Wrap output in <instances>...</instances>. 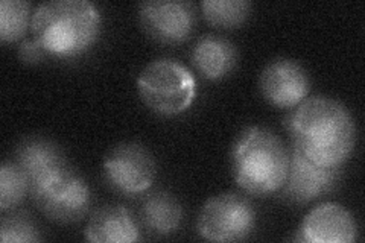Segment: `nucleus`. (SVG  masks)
Wrapping results in <instances>:
<instances>
[{
  "label": "nucleus",
  "instance_id": "20e7f679",
  "mask_svg": "<svg viewBox=\"0 0 365 243\" xmlns=\"http://www.w3.org/2000/svg\"><path fill=\"white\" fill-rule=\"evenodd\" d=\"M137 91L148 108L160 115L186 111L197 96V83L187 67L170 58L154 60L137 78Z\"/></svg>",
  "mask_w": 365,
  "mask_h": 243
},
{
  "label": "nucleus",
  "instance_id": "9b49d317",
  "mask_svg": "<svg viewBox=\"0 0 365 243\" xmlns=\"http://www.w3.org/2000/svg\"><path fill=\"white\" fill-rule=\"evenodd\" d=\"M358 239V224L346 207L326 202L304 216L297 240L307 243H351Z\"/></svg>",
  "mask_w": 365,
  "mask_h": 243
},
{
  "label": "nucleus",
  "instance_id": "f3484780",
  "mask_svg": "<svg viewBox=\"0 0 365 243\" xmlns=\"http://www.w3.org/2000/svg\"><path fill=\"white\" fill-rule=\"evenodd\" d=\"M31 4L26 0H2L0 2V40L14 43L25 37L31 26Z\"/></svg>",
  "mask_w": 365,
  "mask_h": 243
},
{
  "label": "nucleus",
  "instance_id": "ddd939ff",
  "mask_svg": "<svg viewBox=\"0 0 365 243\" xmlns=\"http://www.w3.org/2000/svg\"><path fill=\"white\" fill-rule=\"evenodd\" d=\"M86 239L98 243H131L140 240V233L127 208L104 205L91 214L86 227Z\"/></svg>",
  "mask_w": 365,
  "mask_h": 243
},
{
  "label": "nucleus",
  "instance_id": "0eeeda50",
  "mask_svg": "<svg viewBox=\"0 0 365 243\" xmlns=\"http://www.w3.org/2000/svg\"><path fill=\"white\" fill-rule=\"evenodd\" d=\"M155 172L154 157L143 145L135 142L116 145L104 160V175L110 187L127 196L150 189Z\"/></svg>",
  "mask_w": 365,
  "mask_h": 243
},
{
  "label": "nucleus",
  "instance_id": "f03ea898",
  "mask_svg": "<svg viewBox=\"0 0 365 243\" xmlns=\"http://www.w3.org/2000/svg\"><path fill=\"white\" fill-rule=\"evenodd\" d=\"M102 17L88 0H51L32 13V36L55 58H75L88 51L99 37Z\"/></svg>",
  "mask_w": 365,
  "mask_h": 243
},
{
  "label": "nucleus",
  "instance_id": "7ed1b4c3",
  "mask_svg": "<svg viewBox=\"0 0 365 243\" xmlns=\"http://www.w3.org/2000/svg\"><path fill=\"white\" fill-rule=\"evenodd\" d=\"M289 169V149L280 137L262 126H250L232 150L235 181L245 193L268 196L282 189Z\"/></svg>",
  "mask_w": 365,
  "mask_h": 243
},
{
  "label": "nucleus",
  "instance_id": "dca6fc26",
  "mask_svg": "<svg viewBox=\"0 0 365 243\" xmlns=\"http://www.w3.org/2000/svg\"><path fill=\"white\" fill-rule=\"evenodd\" d=\"M253 4L248 0H202L201 9L204 19L212 26L235 29L242 26L251 14Z\"/></svg>",
  "mask_w": 365,
  "mask_h": 243
},
{
  "label": "nucleus",
  "instance_id": "f8f14e48",
  "mask_svg": "<svg viewBox=\"0 0 365 243\" xmlns=\"http://www.w3.org/2000/svg\"><path fill=\"white\" fill-rule=\"evenodd\" d=\"M16 163L28 180L29 195L71 167L61 146L44 137H28L16 150Z\"/></svg>",
  "mask_w": 365,
  "mask_h": 243
},
{
  "label": "nucleus",
  "instance_id": "39448f33",
  "mask_svg": "<svg viewBox=\"0 0 365 243\" xmlns=\"http://www.w3.org/2000/svg\"><path fill=\"white\" fill-rule=\"evenodd\" d=\"M256 210L245 196L225 192L205 201L198 216V233L210 242H239L253 233Z\"/></svg>",
  "mask_w": 365,
  "mask_h": 243
},
{
  "label": "nucleus",
  "instance_id": "9d476101",
  "mask_svg": "<svg viewBox=\"0 0 365 243\" xmlns=\"http://www.w3.org/2000/svg\"><path fill=\"white\" fill-rule=\"evenodd\" d=\"M341 167H319L299 150H289V169L282 186L283 198L291 204H307L332 192L339 181Z\"/></svg>",
  "mask_w": 365,
  "mask_h": 243
},
{
  "label": "nucleus",
  "instance_id": "f257e3e1",
  "mask_svg": "<svg viewBox=\"0 0 365 243\" xmlns=\"http://www.w3.org/2000/svg\"><path fill=\"white\" fill-rule=\"evenodd\" d=\"M292 148L319 167H342L356 143V125L344 103L329 96L306 98L287 118Z\"/></svg>",
  "mask_w": 365,
  "mask_h": 243
},
{
  "label": "nucleus",
  "instance_id": "2eb2a0df",
  "mask_svg": "<svg viewBox=\"0 0 365 243\" xmlns=\"http://www.w3.org/2000/svg\"><path fill=\"white\" fill-rule=\"evenodd\" d=\"M181 221V204L169 192L160 190L148 195L140 205V222L151 234H173L180 228Z\"/></svg>",
  "mask_w": 365,
  "mask_h": 243
},
{
  "label": "nucleus",
  "instance_id": "6e6552de",
  "mask_svg": "<svg viewBox=\"0 0 365 243\" xmlns=\"http://www.w3.org/2000/svg\"><path fill=\"white\" fill-rule=\"evenodd\" d=\"M146 36L163 44L186 41L195 28V6L186 0H148L139 6Z\"/></svg>",
  "mask_w": 365,
  "mask_h": 243
},
{
  "label": "nucleus",
  "instance_id": "aec40b11",
  "mask_svg": "<svg viewBox=\"0 0 365 243\" xmlns=\"http://www.w3.org/2000/svg\"><path fill=\"white\" fill-rule=\"evenodd\" d=\"M48 56V52L36 38L23 40L19 46V58L25 64H38Z\"/></svg>",
  "mask_w": 365,
  "mask_h": 243
},
{
  "label": "nucleus",
  "instance_id": "6ab92c4d",
  "mask_svg": "<svg viewBox=\"0 0 365 243\" xmlns=\"http://www.w3.org/2000/svg\"><path fill=\"white\" fill-rule=\"evenodd\" d=\"M0 239L4 243H29L41 240V231L32 217L21 212H5L0 224Z\"/></svg>",
  "mask_w": 365,
  "mask_h": 243
},
{
  "label": "nucleus",
  "instance_id": "4468645a",
  "mask_svg": "<svg viewBox=\"0 0 365 243\" xmlns=\"http://www.w3.org/2000/svg\"><path fill=\"white\" fill-rule=\"evenodd\" d=\"M190 60L197 72L210 81L230 75L237 64L236 46L220 36H204L193 46Z\"/></svg>",
  "mask_w": 365,
  "mask_h": 243
},
{
  "label": "nucleus",
  "instance_id": "a211bd4d",
  "mask_svg": "<svg viewBox=\"0 0 365 243\" xmlns=\"http://www.w3.org/2000/svg\"><path fill=\"white\" fill-rule=\"evenodd\" d=\"M29 193L28 180L16 161H5L0 167V210L11 212Z\"/></svg>",
  "mask_w": 365,
  "mask_h": 243
},
{
  "label": "nucleus",
  "instance_id": "423d86ee",
  "mask_svg": "<svg viewBox=\"0 0 365 243\" xmlns=\"http://www.w3.org/2000/svg\"><path fill=\"white\" fill-rule=\"evenodd\" d=\"M40 212L56 224L79 222L90 210L88 184L71 166L31 195Z\"/></svg>",
  "mask_w": 365,
  "mask_h": 243
},
{
  "label": "nucleus",
  "instance_id": "1a4fd4ad",
  "mask_svg": "<svg viewBox=\"0 0 365 243\" xmlns=\"http://www.w3.org/2000/svg\"><path fill=\"white\" fill-rule=\"evenodd\" d=\"M259 88L272 107L294 108L309 95L311 78L299 61L292 58H277L262 71Z\"/></svg>",
  "mask_w": 365,
  "mask_h": 243
}]
</instances>
